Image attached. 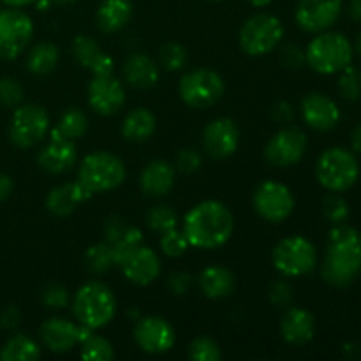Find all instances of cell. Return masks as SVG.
<instances>
[{
  "instance_id": "7",
  "label": "cell",
  "mask_w": 361,
  "mask_h": 361,
  "mask_svg": "<svg viewBox=\"0 0 361 361\" xmlns=\"http://www.w3.org/2000/svg\"><path fill=\"white\" fill-rule=\"evenodd\" d=\"M271 261L275 270L284 277H305L316 268L317 250L303 236H288L274 247Z\"/></svg>"
},
{
  "instance_id": "42",
  "label": "cell",
  "mask_w": 361,
  "mask_h": 361,
  "mask_svg": "<svg viewBox=\"0 0 361 361\" xmlns=\"http://www.w3.org/2000/svg\"><path fill=\"white\" fill-rule=\"evenodd\" d=\"M41 302L46 309H63L69 303V291L60 282H49L42 288Z\"/></svg>"
},
{
  "instance_id": "60",
  "label": "cell",
  "mask_w": 361,
  "mask_h": 361,
  "mask_svg": "<svg viewBox=\"0 0 361 361\" xmlns=\"http://www.w3.org/2000/svg\"><path fill=\"white\" fill-rule=\"evenodd\" d=\"M360 254H361V236H360Z\"/></svg>"
},
{
  "instance_id": "23",
  "label": "cell",
  "mask_w": 361,
  "mask_h": 361,
  "mask_svg": "<svg viewBox=\"0 0 361 361\" xmlns=\"http://www.w3.org/2000/svg\"><path fill=\"white\" fill-rule=\"evenodd\" d=\"M175 166L162 159H155V161L148 162L141 171L140 187L145 196L164 197L171 192L173 185H175Z\"/></svg>"
},
{
  "instance_id": "10",
  "label": "cell",
  "mask_w": 361,
  "mask_h": 361,
  "mask_svg": "<svg viewBox=\"0 0 361 361\" xmlns=\"http://www.w3.org/2000/svg\"><path fill=\"white\" fill-rule=\"evenodd\" d=\"M361 271L360 243H328L321 275L335 288H348Z\"/></svg>"
},
{
  "instance_id": "41",
  "label": "cell",
  "mask_w": 361,
  "mask_h": 361,
  "mask_svg": "<svg viewBox=\"0 0 361 361\" xmlns=\"http://www.w3.org/2000/svg\"><path fill=\"white\" fill-rule=\"evenodd\" d=\"M190 247L185 233L180 231L178 228L161 235V249L168 257H180L187 252Z\"/></svg>"
},
{
  "instance_id": "31",
  "label": "cell",
  "mask_w": 361,
  "mask_h": 361,
  "mask_svg": "<svg viewBox=\"0 0 361 361\" xmlns=\"http://www.w3.org/2000/svg\"><path fill=\"white\" fill-rule=\"evenodd\" d=\"M88 129V118L80 108H69L62 116L55 129L51 130V140L78 141L85 136Z\"/></svg>"
},
{
  "instance_id": "24",
  "label": "cell",
  "mask_w": 361,
  "mask_h": 361,
  "mask_svg": "<svg viewBox=\"0 0 361 361\" xmlns=\"http://www.w3.org/2000/svg\"><path fill=\"white\" fill-rule=\"evenodd\" d=\"M78 161V150L74 141L67 140H51L37 154L39 168L44 169L49 175H62L69 171Z\"/></svg>"
},
{
  "instance_id": "37",
  "label": "cell",
  "mask_w": 361,
  "mask_h": 361,
  "mask_svg": "<svg viewBox=\"0 0 361 361\" xmlns=\"http://www.w3.org/2000/svg\"><path fill=\"white\" fill-rule=\"evenodd\" d=\"M321 210H323L324 219L330 221L331 224H341V222H344L349 217L348 201L342 196H338L337 192H330L323 197Z\"/></svg>"
},
{
  "instance_id": "39",
  "label": "cell",
  "mask_w": 361,
  "mask_h": 361,
  "mask_svg": "<svg viewBox=\"0 0 361 361\" xmlns=\"http://www.w3.org/2000/svg\"><path fill=\"white\" fill-rule=\"evenodd\" d=\"M189 358L192 361H219L222 351L210 337H197L189 344Z\"/></svg>"
},
{
  "instance_id": "12",
  "label": "cell",
  "mask_w": 361,
  "mask_h": 361,
  "mask_svg": "<svg viewBox=\"0 0 361 361\" xmlns=\"http://www.w3.org/2000/svg\"><path fill=\"white\" fill-rule=\"evenodd\" d=\"M252 204L261 219L271 224H279L295 210V196L284 183L268 180L254 190Z\"/></svg>"
},
{
  "instance_id": "50",
  "label": "cell",
  "mask_w": 361,
  "mask_h": 361,
  "mask_svg": "<svg viewBox=\"0 0 361 361\" xmlns=\"http://www.w3.org/2000/svg\"><path fill=\"white\" fill-rule=\"evenodd\" d=\"M21 323V310L16 305H7L0 310V326L4 330H16Z\"/></svg>"
},
{
  "instance_id": "8",
  "label": "cell",
  "mask_w": 361,
  "mask_h": 361,
  "mask_svg": "<svg viewBox=\"0 0 361 361\" xmlns=\"http://www.w3.org/2000/svg\"><path fill=\"white\" fill-rule=\"evenodd\" d=\"M49 130V115L39 104H20L11 116L9 141L16 148L27 150L35 147L46 137Z\"/></svg>"
},
{
  "instance_id": "49",
  "label": "cell",
  "mask_w": 361,
  "mask_h": 361,
  "mask_svg": "<svg viewBox=\"0 0 361 361\" xmlns=\"http://www.w3.org/2000/svg\"><path fill=\"white\" fill-rule=\"evenodd\" d=\"M168 288L176 296L187 295L192 288V275L187 271H173L168 277Z\"/></svg>"
},
{
  "instance_id": "33",
  "label": "cell",
  "mask_w": 361,
  "mask_h": 361,
  "mask_svg": "<svg viewBox=\"0 0 361 361\" xmlns=\"http://www.w3.org/2000/svg\"><path fill=\"white\" fill-rule=\"evenodd\" d=\"M85 264L88 271L94 275H102L115 267V257H113V247L108 242H99L92 245L85 254Z\"/></svg>"
},
{
  "instance_id": "51",
  "label": "cell",
  "mask_w": 361,
  "mask_h": 361,
  "mask_svg": "<svg viewBox=\"0 0 361 361\" xmlns=\"http://www.w3.org/2000/svg\"><path fill=\"white\" fill-rule=\"evenodd\" d=\"M271 118L277 123L286 126V123H289L295 118V109H293V106L288 101H279L271 108Z\"/></svg>"
},
{
  "instance_id": "44",
  "label": "cell",
  "mask_w": 361,
  "mask_h": 361,
  "mask_svg": "<svg viewBox=\"0 0 361 361\" xmlns=\"http://www.w3.org/2000/svg\"><path fill=\"white\" fill-rule=\"evenodd\" d=\"M201 164H203V157L194 148H183L175 157V169H178L180 173H185V175L196 173L201 168Z\"/></svg>"
},
{
  "instance_id": "3",
  "label": "cell",
  "mask_w": 361,
  "mask_h": 361,
  "mask_svg": "<svg viewBox=\"0 0 361 361\" xmlns=\"http://www.w3.org/2000/svg\"><path fill=\"white\" fill-rule=\"evenodd\" d=\"M307 63L319 74H335L351 66L355 49L341 32H321L305 49Z\"/></svg>"
},
{
  "instance_id": "32",
  "label": "cell",
  "mask_w": 361,
  "mask_h": 361,
  "mask_svg": "<svg viewBox=\"0 0 361 361\" xmlns=\"http://www.w3.org/2000/svg\"><path fill=\"white\" fill-rule=\"evenodd\" d=\"M41 358V348L28 335L16 334L6 341L0 349L2 361H35Z\"/></svg>"
},
{
  "instance_id": "21",
  "label": "cell",
  "mask_w": 361,
  "mask_h": 361,
  "mask_svg": "<svg viewBox=\"0 0 361 361\" xmlns=\"http://www.w3.org/2000/svg\"><path fill=\"white\" fill-rule=\"evenodd\" d=\"M94 194L85 189L80 182H69L56 185L46 196V210L55 217H67L73 214L81 203L88 201Z\"/></svg>"
},
{
  "instance_id": "59",
  "label": "cell",
  "mask_w": 361,
  "mask_h": 361,
  "mask_svg": "<svg viewBox=\"0 0 361 361\" xmlns=\"http://www.w3.org/2000/svg\"><path fill=\"white\" fill-rule=\"evenodd\" d=\"M356 51H358V55L361 59V34L358 35V41H356Z\"/></svg>"
},
{
  "instance_id": "54",
  "label": "cell",
  "mask_w": 361,
  "mask_h": 361,
  "mask_svg": "<svg viewBox=\"0 0 361 361\" xmlns=\"http://www.w3.org/2000/svg\"><path fill=\"white\" fill-rule=\"evenodd\" d=\"M349 16L353 18L355 21H361V0H351L349 2Z\"/></svg>"
},
{
  "instance_id": "45",
  "label": "cell",
  "mask_w": 361,
  "mask_h": 361,
  "mask_svg": "<svg viewBox=\"0 0 361 361\" xmlns=\"http://www.w3.org/2000/svg\"><path fill=\"white\" fill-rule=\"evenodd\" d=\"M268 296H270V302L275 307H284L286 309V307H291L293 300H295V289L286 281H275L270 286Z\"/></svg>"
},
{
  "instance_id": "5",
  "label": "cell",
  "mask_w": 361,
  "mask_h": 361,
  "mask_svg": "<svg viewBox=\"0 0 361 361\" xmlns=\"http://www.w3.org/2000/svg\"><path fill=\"white\" fill-rule=\"evenodd\" d=\"M360 176V166L355 154L345 148L334 147L321 154L316 164V178L330 192L349 190Z\"/></svg>"
},
{
  "instance_id": "52",
  "label": "cell",
  "mask_w": 361,
  "mask_h": 361,
  "mask_svg": "<svg viewBox=\"0 0 361 361\" xmlns=\"http://www.w3.org/2000/svg\"><path fill=\"white\" fill-rule=\"evenodd\" d=\"M13 190H14L13 178H11L9 175L0 173V203H4V201L13 194Z\"/></svg>"
},
{
  "instance_id": "35",
  "label": "cell",
  "mask_w": 361,
  "mask_h": 361,
  "mask_svg": "<svg viewBox=\"0 0 361 361\" xmlns=\"http://www.w3.org/2000/svg\"><path fill=\"white\" fill-rule=\"evenodd\" d=\"M81 358L90 361H111L115 358V349L108 338L90 334L81 342Z\"/></svg>"
},
{
  "instance_id": "28",
  "label": "cell",
  "mask_w": 361,
  "mask_h": 361,
  "mask_svg": "<svg viewBox=\"0 0 361 361\" xmlns=\"http://www.w3.org/2000/svg\"><path fill=\"white\" fill-rule=\"evenodd\" d=\"M130 18H133L130 0H102L95 14L97 27L106 34H115L122 30L129 23Z\"/></svg>"
},
{
  "instance_id": "56",
  "label": "cell",
  "mask_w": 361,
  "mask_h": 361,
  "mask_svg": "<svg viewBox=\"0 0 361 361\" xmlns=\"http://www.w3.org/2000/svg\"><path fill=\"white\" fill-rule=\"evenodd\" d=\"M344 353H345V356H349V358H356V356L360 355L358 345H355V344H345Z\"/></svg>"
},
{
  "instance_id": "29",
  "label": "cell",
  "mask_w": 361,
  "mask_h": 361,
  "mask_svg": "<svg viewBox=\"0 0 361 361\" xmlns=\"http://www.w3.org/2000/svg\"><path fill=\"white\" fill-rule=\"evenodd\" d=\"M155 115L145 108H136L126 116L122 123V136L133 143H143L155 133Z\"/></svg>"
},
{
  "instance_id": "58",
  "label": "cell",
  "mask_w": 361,
  "mask_h": 361,
  "mask_svg": "<svg viewBox=\"0 0 361 361\" xmlns=\"http://www.w3.org/2000/svg\"><path fill=\"white\" fill-rule=\"evenodd\" d=\"M51 4H56V6H71V4L78 2V0H49Z\"/></svg>"
},
{
  "instance_id": "18",
  "label": "cell",
  "mask_w": 361,
  "mask_h": 361,
  "mask_svg": "<svg viewBox=\"0 0 361 361\" xmlns=\"http://www.w3.org/2000/svg\"><path fill=\"white\" fill-rule=\"evenodd\" d=\"M240 129L231 118H215L204 127L203 148L212 159H228L238 150Z\"/></svg>"
},
{
  "instance_id": "16",
  "label": "cell",
  "mask_w": 361,
  "mask_h": 361,
  "mask_svg": "<svg viewBox=\"0 0 361 361\" xmlns=\"http://www.w3.org/2000/svg\"><path fill=\"white\" fill-rule=\"evenodd\" d=\"M88 104L102 116L115 115L126 102V90L120 80L109 74H94L88 83Z\"/></svg>"
},
{
  "instance_id": "13",
  "label": "cell",
  "mask_w": 361,
  "mask_h": 361,
  "mask_svg": "<svg viewBox=\"0 0 361 361\" xmlns=\"http://www.w3.org/2000/svg\"><path fill=\"white\" fill-rule=\"evenodd\" d=\"M307 150V134L295 126H288L275 133L264 148V157L271 166L289 168L302 161Z\"/></svg>"
},
{
  "instance_id": "1",
  "label": "cell",
  "mask_w": 361,
  "mask_h": 361,
  "mask_svg": "<svg viewBox=\"0 0 361 361\" xmlns=\"http://www.w3.org/2000/svg\"><path fill=\"white\" fill-rule=\"evenodd\" d=\"M182 231L185 233L190 247L214 250L231 238L235 231V219L224 203L207 200L187 212Z\"/></svg>"
},
{
  "instance_id": "22",
  "label": "cell",
  "mask_w": 361,
  "mask_h": 361,
  "mask_svg": "<svg viewBox=\"0 0 361 361\" xmlns=\"http://www.w3.org/2000/svg\"><path fill=\"white\" fill-rule=\"evenodd\" d=\"M281 334L288 344L305 345L316 334V319L312 314L300 307H288L281 319Z\"/></svg>"
},
{
  "instance_id": "27",
  "label": "cell",
  "mask_w": 361,
  "mask_h": 361,
  "mask_svg": "<svg viewBox=\"0 0 361 361\" xmlns=\"http://www.w3.org/2000/svg\"><path fill=\"white\" fill-rule=\"evenodd\" d=\"M197 284L207 298L222 300L233 295L236 289V277L224 267H208L201 271Z\"/></svg>"
},
{
  "instance_id": "17",
  "label": "cell",
  "mask_w": 361,
  "mask_h": 361,
  "mask_svg": "<svg viewBox=\"0 0 361 361\" xmlns=\"http://www.w3.org/2000/svg\"><path fill=\"white\" fill-rule=\"evenodd\" d=\"M92 330L85 326H78L73 321L63 317H49L39 328V337L44 348L51 353H67L76 344L83 342L90 335Z\"/></svg>"
},
{
  "instance_id": "20",
  "label": "cell",
  "mask_w": 361,
  "mask_h": 361,
  "mask_svg": "<svg viewBox=\"0 0 361 361\" xmlns=\"http://www.w3.org/2000/svg\"><path fill=\"white\" fill-rule=\"evenodd\" d=\"M123 277L136 286H148L161 275V259L157 254L148 247L141 245L133 256L126 259L122 264Z\"/></svg>"
},
{
  "instance_id": "25",
  "label": "cell",
  "mask_w": 361,
  "mask_h": 361,
  "mask_svg": "<svg viewBox=\"0 0 361 361\" xmlns=\"http://www.w3.org/2000/svg\"><path fill=\"white\" fill-rule=\"evenodd\" d=\"M74 60L94 74L113 73V59L101 49L99 42L90 35H76L71 46Z\"/></svg>"
},
{
  "instance_id": "15",
  "label": "cell",
  "mask_w": 361,
  "mask_h": 361,
  "mask_svg": "<svg viewBox=\"0 0 361 361\" xmlns=\"http://www.w3.org/2000/svg\"><path fill=\"white\" fill-rule=\"evenodd\" d=\"M134 341L141 351L148 355H162L171 351L176 334L171 324L159 316L141 317L134 326Z\"/></svg>"
},
{
  "instance_id": "43",
  "label": "cell",
  "mask_w": 361,
  "mask_h": 361,
  "mask_svg": "<svg viewBox=\"0 0 361 361\" xmlns=\"http://www.w3.org/2000/svg\"><path fill=\"white\" fill-rule=\"evenodd\" d=\"M21 102H23V87L14 78H0V104L14 109Z\"/></svg>"
},
{
  "instance_id": "46",
  "label": "cell",
  "mask_w": 361,
  "mask_h": 361,
  "mask_svg": "<svg viewBox=\"0 0 361 361\" xmlns=\"http://www.w3.org/2000/svg\"><path fill=\"white\" fill-rule=\"evenodd\" d=\"M281 60L288 69H302L307 63L305 49L300 48L298 44H286L284 48L281 49Z\"/></svg>"
},
{
  "instance_id": "40",
  "label": "cell",
  "mask_w": 361,
  "mask_h": 361,
  "mask_svg": "<svg viewBox=\"0 0 361 361\" xmlns=\"http://www.w3.org/2000/svg\"><path fill=\"white\" fill-rule=\"evenodd\" d=\"M338 92L348 101H358L361 97V71L353 66H348L344 71H341Z\"/></svg>"
},
{
  "instance_id": "14",
  "label": "cell",
  "mask_w": 361,
  "mask_h": 361,
  "mask_svg": "<svg viewBox=\"0 0 361 361\" xmlns=\"http://www.w3.org/2000/svg\"><path fill=\"white\" fill-rule=\"evenodd\" d=\"M342 13V0H300L295 11L296 25L309 34L330 30Z\"/></svg>"
},
{
  "instance_id": "61",
  "label": "cell",
  "mask_w": 361,
  "mask_h": 361,
  "mask_svg": "<svg viewBox=\"0 0 361 361\" xmlns=\"http://www.w3.org/2000/svg\"><path fill=\"white\" fill-rule=\"evenodd\" d=\"M210 2H221V0H210Z\"/></svg>"
},
{
  "instance_id": "53",
  "label": "cell",
  "mask_w": 361,
  "mask_h": 361,
  "mask_svg": "<svg viewBox=\"0 0 361 361\" xmlns=\"http://www.w3.org/2000/svg\"><path fill=\"white\" fill-rule=\"evenodd\" d=\"M351 148H353V152H355V154L361 155V123H360V126H356V129L353 130Z\"/></svg>"
},
{
  "instance_id": "6",
  "label": "cell",
  "mask_w": 361,
  "mask_h": 361,
  "mask_svg": "<svg viewBox=\"0 0 361 361\" xmlns=\"http://www.w3.org/2000/svg\"><path fill=\"white\" fill-rule=\"evenodd\" d=\"M284 37V25L277 16L259 13L250 16L240 28V46L250 56H263L274 51Z\"/></svg>"
},
{
  "instance_id": "34",
  "label": "cell",
  "mask_w": 361,
  "mask_h": 361,
  "mask_svg": "<svg viewBox=\"0 0 361 361\" xmlns=\"http://www.w3.org/2000/svg\"><path fill=\"white\" fill-rule=\"evenodd\" d=\"M143 245V233L134 226H129L122 236L113 243V257L116 267H122L129 256H133L140 247Z\"/></svg>"
},
{
  "instance_id": "19",
  "label": "cell",
  "mask_w": 361,
  "mask_h": 361,
  "mask_svg": "<svg viewBox=\"0 0 361 361\" xmlns=\"http://www.w3.org/2000/svg\"><path fill=\"white\" fill-rule=\"evenodd\" d=\"M302 116L310 129L317 133H328V130H334L341 122V109L331 97L319 92H312L303 97Z\"/></svg>"
},
{
  "instance_id": "11",
  "label": "cell",
  "mask_w": 361,
  "mask_h": 361,
  "mask_svg": "<svg viewBox=\"0 0 361 361\" xmlns=\"http://www.w3.org/2000/svg\"><path fill=\"white\" fill-rule=\"evenodd\" d=\"M32 35L34 23L20 7L0 11V59H18L28 48Z\"/></svg>"
},
{
  "instance_id": "4",
  "label": "cell",
  "mask_w": 361,
  "mask_h": 361,
  "mask_svg": "<svg viewBox=\"0 0 361 361\" xmlns=\"http://www.w3.org/2000/svg\"><path fill=\"white\" fill-rule=\"evenodd\" d=\"M126 166L122 159L109 152H94L81 161L78 182L92 194L118 189L126 180Z\"/></svg>"
},
{
  "instance_id": "9",
  "label": "cell",
  "mask_w": 361,
  "mask_h": 361,
  "mask_svg": "<svg viewBox=\"0 0 361 361\" xmlns=\"http://www.w3.org/2000/svg\"><path fill=\"white\" fill-rule=\"evenodd\" d=\"M226 85L219 73L212 69H194L183 74L178 83V94L189 108L204 109L219 102Z\"/></svg>"
},
{
  "instance_id": "36",
  "label": "cell",
  "mask_w": 361,
  "mask_h": 361,
  "mask_svg": "<svg viewBox=\"0 0 361 361\" xmlns=\"http://www.w3.org/2000/svg\"><path fill=\"white\" fill-rule=\"evenodd\" d=\"M147 226L152 231L164 235V233L178 228V215H176L175 210L166 207V204H157V207L148 210Z\"/></svg>"
},
{
  "instance_id": "48",
  "label": "cell",
  "mask_w": 361,
  "mask_h": 361,
  "mask_svg": "<svg viewBox=\"0 0 361 361\" xmlns=\"http://www.w3.org/2000/svg\"><path fill=\"white\" fill-rule=\"evenodd\" d=\"M328 243H360V235L355 228L341 222V224H335V228L330 231Z\"/></svg>"
},
{
  "instance_id": "55",
  "label": "cell",
  "mask_w": 361,
  "mask_h": 361,
  "mask_svg": "<svg viewBox=\"0 0 361 361\" xmlns=\"http://www.w3.org/2000/svg\"><path fill=\"white\" fill-rule=\"evenodd\" d=\"M0 2L6 4L7 7H25L34 2V0H0Z\"/></svg>"
},
{
  "instance_id": "57",
  "label": "cell",
  "mask_w": 361,
  "mask_h": 361,
  "mask_svg": "<svg viewBox=\"0 0 361 361\" xmlns=\"http://www.w3.org/2000/svg\"><path fill=\"white\" fill-rule=\"evenodd\" d=\"M247 2L254 7H267V6H270L274 0H247Z\"/></svg>"
},
{
  "instance_id": "30",
  "label": "cell",
  "mask_w": 361,
  "mask_h": 361,
  "mask_svg": "<svg viewBox=\"0 0 361 361\" xmlns=\"http://www.w3.org/2000/svg\"><path fill=\"white\" fill-rule=\"evenodd\" d=\"M60 53L53 42H39L28 51L27 69L35 76H48L59 66Z\"/></svg>"
},
{
  "instance_id": "26",
  "label": "cell",
  "mask_w": 361,
  "mask_h": 361,
  "mask_svg": "<svg viewBox=\"0 0 361 361\" xmlns=\"http://www.w3.org/2000/svg\"><path fill=\"white\" fill-rule=\"evenodd\" d=\"M123 80L134 88H152L159 81V66L145 53H133L122 67Z\"/></svg>"
},
{
  "instance_id": "38",
  "label": "cell",
  "mask_w": 361,
  "mask_h": 361,
  "mask_svg": "<svg viewBox=\"0 0 361 361\" xmlns=\"http://www.w3.org/2000/svg\"><path fill=\"white\" fill-rule=\"evenodd\" d=\"M159 60H161V66L166 71H180L185 67L187 63V51L182 44L178 42H166L159 49Z\"/></svg>"
},
{
  "instance_id": "2",
  "label": "cell",
  "mask_w": 361,
  "mask_h": 361,
  "mask_svg": "<svg viewBox=\"0 0 361 361\" xmlns=\"http://www.w3.org/2000/svg\"><path fill=\"white\" fill-rule=\"evenodd\" d=\"M73 314L81 326L99 330L111 323L116 314V298L111 289L97 281L87 282L76 291Z\"/></svg>"
},
{
  "instance_id": "47",
  "label": "cell",
  "mask_w": 361,
  "mask_h": 361,
  "mask_svg": "<svg viewBox=\"0 0 361 361\" xmlns=\"http://www.w3.org/2000/svg\"><path fill=\"white\" fill-rule=\"evenodd\" d=\"M129 228L126 222V219L120 217V215H109L104 221V226H102V233H104V242H108L109 245L116 242L120 236L126 233V229Z\"/></svg>"
}]
</instances>
